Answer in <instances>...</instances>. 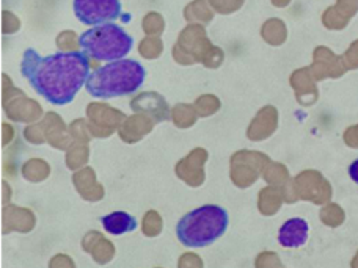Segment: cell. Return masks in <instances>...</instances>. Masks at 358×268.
<instances>
[{
    "mask_svg": "<svg viewBox=\"0 0 358 268\" xmlns=\"http://www.w3.org/2000/svg\"><path fill=\"white\" fill-rule=\"evenodd\" d=\"M90 57L84 52H55L41 57L34 49L24 52L21 73L36 94L54 105L73 102L90 77Z\"/></svg>",
    "mask_w": 358,
    "mask_h": 268,
    "instance_id": "6da1fadb",
    "label": "cell"
},
{
    "mask_svg": "<svg viewBox=\"0 0 358 268\" xmlns=\"http://www.w3.org/2000/svg\"><path fill=\"white\" fill-rule=\"evenodd\" d=\"M146 71L137 60L110 61L90 74L87 91L98 99H112L134 94L143 85Z\"/></svg>",
    "mask_w": 358,
    "mask_h": 268,
    "instance_id": "7a4b0ae2",
    "label": "cell"
},
{
    "mask_svg": "<svg viewBox=\"0 0 358 268\" xmlns=\"http://www.w3.org/2000/svg\"><path fill=\"white\" fill-rule=\"evenodd\" d=\"M229 215L223 207L206 204L185 214L176 225V237L187 248H204L213 245L225 235Z\"/></svg>",
    "mask_w": 358,
    "mask_h": 268,
    "instance_id": "3957f363",
    "label": "cell"
},
{
    "mask_svg": "<svg viewBox=\"0 0 358 268\" xmlns=\"http://www.w3.org/2000/svg\"><path fill=\"white\" fill-rule=\"evenodd\" d=\"M82 52L101 61L124 60L134 47V38L123 27L107 22L84 31L79 36Z\"/></svg>",
    "mask_w": 358,
    "mask_h": 268,
    "instance_id": "277c9868",
    "label": "cell"
},
{
    "mask_svg": "<svg viewBox=\"0 0 358 268\" xmlns=\"http://www.w3.org/2000/svg\"><path fill=\"white\" fill-rule=\"evenodd\" d=\"M74 15L85 25L112 22L121 16L120 0H74Z\"/></svg>",
    "mask_w": 358,
    "mask_h": 268,
    "instance_id": "5b68a950",
    "label": "cell"
},
{
    "mask_svg": "<svg viewBox=\"0 0 358 268\" xmlns=\"http://www.w3.org/2000/svg\"><path fill=\"white\" fill-rule=\"evenodd\" d=\"M310 237V225L305 218H289L278 229V241L285 248L303 246Z\"/></svg>",
    "mask_w": 358,
    "mask_h": 268,
    "instance_id": "8992f818",
    "label": "cell"
},
{
    "mask_svg": "<svg viewBox=\"0 0 358 268\" xmlns=\"http://www.w3.org/2000/svg\"><path fill=\"white\" fill-rule=\"evenodd\" d=\"M102 226H104L106 232L112 235H124L127 232L136 231L138 223L136 216H132L127 212H112L101 218Z\"/></svg>",
    "mask_w": 358,
    "mask_h": 268,
    "instance_id": "52a82bcc",
    "label": "cell"
},
{
    "mask_svg": "<svg viewBox=\"0 0 358 268\" xmlns=\"http://www.w3.org/2000/svg\"><path fill=\"white\" fill-rule=\"evenodd\" d=\"M349 176H350V179H352L355 184H358V158H355V161L350 163Z\"/></svg>",
    "mask_w": 358,
    "mask_h": 268,
    "instance_id": "ba28073f",
    "label": "cell"
}]
</instances>
